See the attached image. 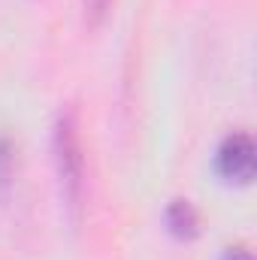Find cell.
<instances>
[{
	"instance_id": "cell-1",
	"label": "cell",
	"mask_w": 257,
	"mask_h": 260,
	"mask_svg": "<svg viewBox=\"0 0 257 260\" xmlns=\"http://www.w3.org/2000/svg\"><path fill=\"white\" fill-rule=\"evenodd\" d=\"M52 157L58 173L61 200L73 224L82 221L85 209V148H82V127L79 112L73 106H64L52 127Z\"/></svg>"
},
{
	"instance_id": "cell-2",
	"label": "cell",
	"mask_w": 257,
	"mask_h": 260,
	"mask_svg": "<svg viewBox=\"0 0 257 260\" xmlns=\"http://www.w3.org/2000/svg\"><path fill=\"white\" fill-rule=\"evenodd\" d=\"M215 170L227 185H251L254 179V139L248 133H230L215 151Z\"/></svg>"
},
{
	"instance_id": "cell-3",
	"label": "cell",
	"mask_w": 257,
	"mask_h": 260,
	"mask_svg": "<svg viewBox=\"0 0 257 260\" xmlns=\"http://www.w3.org/2000/svg\"><path fill=\"white\" fill-rule=\"evenodd\" d=\"M164 221H167V230L182 242H191L200 236V215L188 200H173L164 212Z\"/></svg>"
},
{
	"instance_id": "cell-4",
	"label": "cell",
	"mask_w": 257,
	"mask_h": 260,
	"mask_svg": "<svg viewBox=\"0 0 257 260\" xmlns=\"http://www.w3.org/2000/svg\"><path fill=\"white\" fill-rule=\"evenodd\" d=\"M12 173H15V142L0 133V197L9 191Z\"/></svg>"
},
{
	"instance_id": "cell-5",
	"label": "cell",
	"mask_w": 257,
	"mask_h": 260,
	"mask_svg": "<svg viewBox=\"0 0 257 260\" xmlns=\"http://www.w3.org/2000/svg\"><path fill=\"white\" fill-rule=\"evenodd\" d=\"M112 6H115V0H82V9H85V21H88L91 27H100V24L109 18Z\"/></svg>"
},
{
	"instance_id": "cell-6",
	"label": "cell",
	"mask_w": 257,
	"mask_h": 260,
	"mask_svg": "<svg viewBox=\"0 0 257 260\" xmlns=\"http://www.w3.org/2000/svg\"><path fill=\"white\" fill-rule=\"evenodd\" d=\"M224 260H254V257H251V251H248V248L233 245V248H227V251H224Z\"/></svg>"
}]
</instances>
